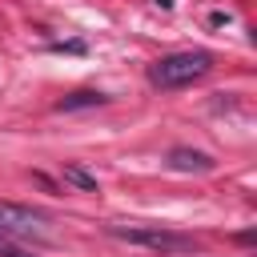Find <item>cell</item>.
Returning a JSON list of instances; mask_svg holds the SVG:
<instances>
[{"label":"cell","mask_w":257,"mask_h":257,"mask_svg":"<svg viewBox=\"0 0 257 257\" xmlns=\"http://www.w3.org/2000/svg\"><path fill=\"white\" fill-rule=\"evenodd\" d=\"M209 68H213V56H209L205 48L169 52V56H161V60L149 64V84H153V88H165V92H169V88H185V84L201 80Z\"/></svg>","instance_id":"6da1fadb"},{"label":"cell","mask_w":257,"mask_h":257,"mask_svg":"<svg viewBox=\"0 0 257 257\" xmlns=\"http://www.w3.org/2000/svg\"><path fill=\"white\" fill-rule=\"evenodd\" d=\"M104 229H108V237L128 241L137 249H153V253H193L197 249V241L189 233L169 229V225H120V221H112Z\"/></svg>","instance_id":"7a4b0ae2"},{"label":"cell","mask_w":257,"mask_h":257,"mask_svg":"<svg viewBox=\"0 0 257 257\" xmlns=\"http://www.w3.org/2000/svg\"><path fill=\"white\" fill-rule=\"evenodd\" d=\"M0 233L8 237H44V217L24 209V205H12V201H0Z\"/></svg>","instance_id":"3957f363"},{"label":"cell","mask_w":257,"mask_h":257,"mask_svg":"<svg viewBox=\"0 0 257 257\" xmlns=\"http://www.w3.org/2000/svg\"><path fill=\"white\" fill-rule=\"evenodd\" d=\"M213 157L209 153H201V149H169V169H177V173H213Z\"/></svg>","instance_id":"277c9868"},{"label":"cell","mask_w":257,"mask_h":257,"mask_svg":"<svg viewBox=\"0 0 257 257\" xmlns=\"http://www.w3.org/2000/svg\"><path fill=\"white\" fill-rule=\"evenodd\" d=\"M96 104H108V96L96 92V88H80V92L60 96L56 100V112H76V108H96Z\"/></svg>","instance_id":"5b68a950"},{"label":"cell","mask_w":257,"mask_h":257,"mask_svg":"<svg viewBox=\"0 0 257 257\" xmlns=\"http://www.w3.org/2000/svg\"><path fill=\"white\" fill-rule=\"evenodd\" d=\"M64 185H72V189H80V193H92V189H96V173H88V169H80V165H64Z\"/></svg>","instance_id":"8992f818"},{"label":"cell","mask_w":257,"mask_h":257,"mask_svg":"<svg viewBox=\"0 0 257 257\" xmlns=\"http://www.w3.org/2000/svg\"><path fill=\"white\" fill-rule=\"evenodd\" d=\"M0 257H32V253H24V249H16V245L0 241Z\"/></svg>","instance_id":"52a82bcc"},{"label":"cell","mask_w":257,"mask_h":257,"mask_svg":"<svg viewBox=\"0 0 257 257\" xmlns=\"http://www.w3.org/2000/svg\"><path fill=\"white\" fill-rule=\"evenodd\" d=\"M153 4H161V8H173V0H153Z\"/></svg>","instance_id":"ba28073f"},{"label":"cell","mask_w":257,"mask_h":257,"mask_svg":"<svg viewBox=\"0 0 257 257\" xmlns=\"http://www.w3.org/2000/svg\"><path fill=\"white\" fill-rule=\"evenodd\" d=\"M0 241H4V233H0Z\"/></svg>","instance_id":"9c48e42d"}]
</instances>
